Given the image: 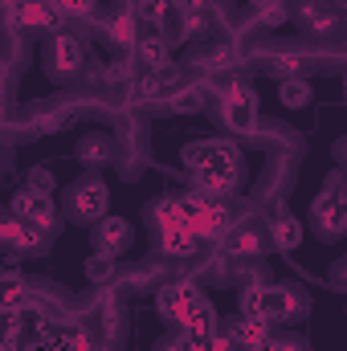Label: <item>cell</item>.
<instances>
[{"label": "cell", "mask_w": 347, "mask_h": 351, "mask_svg": "<svg viewBox=\"0 0 347 351\" xmlns=\"http://www.w3.org/2000/svg\"><path fill=\"white\" fill-rule=\"evenodd\" d=\"M82 160H90V164H102V160H110V147H106V139H86V143H82Z\"/></svg>", "instance_id": "28"}, {"label": "cell", "mask_w": 347, "mask_h": 351, "mask_svg": "<svg viewBox=\"0 0 347 351\" xmlns=\"http://www.w3.org/2000/svg\"><path fill=\"white\" fill-rule=\"evenodd\" d=\"M258 16L265 21V25H282V21H286V8H282V0H261Z\"/></svg>", "instance_id": "27"}, {"label": "cell", "mask_w": 347, "mask_h": 351, "mask_svg": "<svg viewBox=\"0 0 347 351\" xmlns=\"http://www.w3.org/2000/svg\"><path fill=\"white\" fill-rule=\"evenodd\" d=\"M12 213H16V221H25L33 229H49L53 225V200L45 192H33V188H21L12 196Z\"/></svg>", "instance_id": "6"}, {"label": "cell", "mask_w": 347, "mask_h": 351, "mask_svg": "<svg viewBox=\"0 0 347 351\" xmlns=\"http://www.w3.org/2000/svg\"><path fill=\"white\" fill-rule=\"evenodd\" d=\"M29 188H33V192H49V188H53L49 168H33V172H29Z\"/></svg>", "instance_id": "30"}, {"label": "cell", "mask_w": 347, "mask_h": 351, "mask_svg": "<svg viewBox=\"0 0 347 351\" xmlns=\"http://www.w3.org/2000/svg\"><path fill=\"white\" fill-rule=\"evenodd\" d=\"M298 70H302V58L298 53H282V58H270V74L274 78H298Z\"/></svg>", "instance_id": "20"}, {"label": "cell", "mask_w": 347, "mask_h": 351, "mask_svg": "<svg viewBox=\"0 0 347 351\" xmlns=\"http://www.w3.org/2000/svg\"><path fill=\"white\" fill-rule=\"evenodd\" d=\"M127 245H131V225H127L123 217H106V221L98 225V254L119 258Z\"/></svg>", "instance_id": "10"}, {"label": "cell", "mask_w": 347, "mask_h": 351, "mask_svg": "<svg viewBox=\"0 0 347 351\" xmlns=\"http://www.w3.org/2000/svg\"><path fill=\"white\" fill-rule=\"evenodd\" d=\"M21 298H25V282H21V274H0V311L21 306Z\"/></svg>", "instance_id": "17"}, {"label": "cell", "mask_w": 347, "mask_h": 351, "mask_svg": "<svg viewBox=\"0 0 347 351\" xmlns=\"http://www.w3.org/2000/svg\"><path fill=\"white\" fill-rule=\"evenodd\" d=\"M168 8H172V0H135V16H143L152 25H160L168 16Z\"/></svg>", "instance_id": "22"}, {"label": "cell", "mask_w": 347, "mask_h": 351, "mask_svg": "<svg viewBox=\"0 0 347 351\" xmlns=\"http://www.w3.org/2000/svg\"><path fill=\"white\" fill-rule=\"evenodd\" d=\"M160 250L168 258H192L200 250V237L188 225H168V229H160Z\"/></svg>", "instance_id": "11"}, {"label": "cell", "mask_w": 347, "mask_h": 351, "mask_svg": "<svg viewBox=\"0 0 347 351\" xmlns=\"http://www.w3.org/2000/svg\"><path fill=\"white\" fill-rule=\"evenodd\" d=\"M152 217H156L160 229H168V225H184V221H180V200H160V204L152 208Z\"/></svg>", "instance_id": "23"}, {"label": "cell", "mask_w": 347, "mask_h": 351, "mask_svg": "<svg viewBox=\"0 0 347 351\" xmlns=\"http://www.w3.org/2000/svg\"><path fill=\"white\" fill-rule=\"evenodd\" d=\"M156 306H160L164 319L184 323V319H192L200 306H208V298H204L192 282H172V286H164V290L156 294Z\"/></svg>", "instance_id": "2"}, {"label": "cell", "mask_w": 347, "mask_h": 351, "mask_svg": "<svg viewBox=\"0 0 347 351\" xmlns=\"http://www.w3.org/2000/svg\"><path fill=\"white\" fill-rule=\"evenodd\" d=\"M184 164L196 172V184L200 192H229L237 184V172H241V152L225 139H200L192 147H184Z\"/></svg>", "instance_id": "1"}, {"label": "cell", "mask_w": 347, "mask_h": 351, "mask_svg": "<svg viewBox=\"0 0 347 351\" xmlns=\"http://www.w3.org/2000/svg\"><path fill=\"white\" fill-rule=\"evenodd\" d=\"M160 351H196V348H192V343H188V339H184V335H180V339H172V343H168V348H160Z\"/></svg>", "instance_id": "32"}, {"label": "cell", "mask_w": 347, "mask_h": 351, "mask_svg": "<svg viewBox=\"0 0 347 351\" xmlns=\"http://www.w3.org/2000/svg\"><path fill=\"white\" fill-rule=\"evenodd\" d=\"M16 8V0H0V12H12Z\"/></svg>", "instance_id": "33"}, {"label": "cell", "mask_w": 347, "mask_h": 351, "mask_svg": "<svg viewBox=\"0 0 347 351\" xmlns=\"http://www.w3.org/2000/svg\"><path fill=\"white\" fill-rule=\"evenodd\" d=\"M86 274H90V282H106L110 274H115V258H106V254H94L86 262Z\"/></svg>", "instance_id": "26"}, {"label": "cell", "mask_w": 347, "mask_h": 351, "mask_svg": "<svg viewBox=\"0 0 347 351\" xmlns=\"http://www.w3.org/2000/svg\"><path fill=\"white\" fill-rule=\"evenodd\" d=\"M172 110H180V114H192V110H200L204 106V94L196 86H188V90H176L172 94V102H168Z\"/></svg>", "instance_id": "21"}, {"label": "cell", "mask_w": 347, "mask_h": 351, "mask_svg": "<svg viewBox=\"0 0 347 351\" xmlns=\"http://www.w3.org/2000/svg\"><path fill=\"white\" fill-rule=\"evenodd\" d=\"M82 62H86V49H82L78 37H58L53 41V49H49L53 74H74V70H82Z\"/></svg>", "instance_id": "9"}, {"label": "cell", "mask_w": 347, "mask_h": 351, "mask_svg": "<svg viewBox=\"0 0 347 351\" xmlns=\"http://www.w3.org/2000/svg\"><path fill=\"white\" fill-rule=\"evenodd\" d=\"M106 200H110V192H106L102 180H82V184L74 188V213H78L82 221H86V217H102Z\"/></svg>", "instance_id": "8"}, {"label": "cell", "mask_w": 347, "mask_h": 351, "mask_svg": "<svg viewBox=\"0 0 347 351\" xmlns=\"http://www.w3.org/2000/svg\"><path fill=\"white\" fill-rule=\"evenodd\" d=\"M127 74H131V70H127V62H119V66H106V78H110V82H123Z\"/></svg>", "instance_id": "31"}, {"label": "cell", "mask_w": 347, "mask_h": 351, "mask_svg": "<svg viewBox=\"0 0 347 351\" xmlns=\"http://www.w3.org/2000/svg\"><path fill=\"white\" fill-rule=\"evenodd\" d=\"M258 4H261V0H258Z\"/></svg>", "instance_id": "34"}, {"label": "cell", "mask_w": 347, "mask_h": 351, "mask_svg": "<svg viewBox=\"0 0 347 351\" xmlns=\"http://www.w3.org/2000/svg\"><path fill=\"white\" fill-rule=\"evenodd\" d=\"M229 250H233V254H258V250H261V237L254 233V229H241V233H233Z\"/></svg>", "instance_id": "25"}, {"label": "cell", "mask_w": 347, "mask_h": 351, "mask_svg": "<svg viewBox=\"0 0 347 351\" xmlns=\"http://www.w3.org/2000/svg\"><path fill=\"white\" fill-rule=\"evenodd\" d=\"M180 335H184L188 343H200V339L217 335V315H213V306H200L192 319H184V323H180Z\"/></svg>", "instance_id": "14"}, {"label": "cell", "mask_w": 347, "mask_h": 351, "mask_svg": "<svg viewBox=\"0 0 347 351\" xmlns=\"http://www.w3.org/2000/svg\"><path fill=\"white\" fill-rule=\"evenodd\" d=\"M315 225L327 233H344L347 229V200H344V184L339 176L327 184V192L315 196Z\"/></svg>", "instance_id": "3"}, {"label": "cell", "mask_w": 347, "mask_h": 351, "mask_svg": "<svg viewBox=\"0 0 347 351\" xmlns=\"http://www.w3.org/2000/svg\"><path fill=\"white\" fill-rule=\"evenodd\" d=\"M135 53H139V62H143L147 70L168 66V45H164V37H143V41H135Z\"/></svg>", "instance_id": "16"}, {"label": "cell", "mask_w": 347, "mask_h": 351, "mask_svg": "<svg viewBox=\"0 0 347 351\" xmlns=\"http://www.w3.org/2000/svg\"><path fill=\"white\" fill-rule=\"evenodd\" d=\"M110 37H115V45H135L139 37H135V16L131 12H119L115 21H110Z\"/></svg>", "instance_id": "19"}, {"label": "cell", "mask_w": 347, "mask_h": 351, "mask_svg": "<svg viewBox=\"0 0 347 351\" xmlns=\"http://www.w3.org/2000/svg\"><path fill=\"white\" fill-rule=\"evenodd\" d=\"M265 339H270V323H265V319H246V315H241V319L229 327V343H233V348L258 351Z\"/></svg>", "instance_id": "12"}, {"label": "cell", "mask_w": 347, "mask_h": 351, "mask_svg": "<svg viewBox=\"0 0 347 351\" xmlns=\"http://www.w3.org/2000/svg\"><path fill=\"white\" fill-rule=\"evenodd\" d=\"M258 315L265 323H282V319H294L298 315V294L294 290H282V286H261V306Z\"/></svg>", "instance_id": "7"}, {"label": "cell", "mask_w": 347, "mask_h": 351, "mask_svg": "<svg viewBox=\"0 0 347 351\" xmlns=\"http://www.w3.org/2000/svg\"><path fill=\"white\" fill-rule=\"evenodd\" d=\"M221 102H225V123L233 127V131H254L258 127V94L246 86H233L229 94H221Z\"/></svg>", "instance_id": "5"}, {"label": "cell", "mask_w": 347, "mask_h": 351, "mask_svg": "<svg viewBox=\"0 0 347 351\" xmlns=\"http://www.w3.org/2000/svg\"><path fill=\"white\" fill-rule=\"evenodd\" d=\"M270 237H274L278 250H298V245H302V221H294V217L282 213V217H274Z\"/></svg>", "instance_id": "15"}, {"label": "cell", "mask_w": 347, "mask_h": 351, "mask_svg": "<svg viewBox=\"0 0 347 351\" xmlns=\"http://www.w3.org/2000/svg\"><path fill=\"white\" fill-rule=\"evenodd\" d=\"M307 25H311V29H319V33H331V29L339 25V12H323V8H315V4H311V8H307Z\"/></svg>", "instance_id": "24"}, {"label": "cell", "mask_w": 347, "mask_h": 351, "mask_svg": "<svg viewBox=\"0 0 347 351\" xmlns=\"http://www.w3.org/2000/svg\"><path fill=\"white\" fill-rule=\"evenodd\" d=\"M188 229H192L200 241H204V237H221V233L229 229V217H225V208H221L217 200H208V204H204V208L188 221Z\"/></svg>", "instance_id": "13"}, {"label": "cell", "mask_w": 347, "mask_h": 351, "mask_svg": "<svg viewBox=\"0 0 347 351\" xmlns=\"http://www.w3.org/2000/svg\"><path fill=\"white\" fill-rule=\"evenodd\" d=\"M66 16H90L94 12V0H53Z\"/></svg>", "instance_id": "29"}, {"label": "cell", "mask_w": 347, "mask_h": 351, "mask_svg": "<svg viewBox=\"0 0 347 351\" xmlns=\"http://www.w3.org/2000/svg\"><path fill=\"white\" fill-rule=\"evenodd\" d=\"M66 12L53 0H16L12 8V29H62Z\"/></svg>", "instance_id": "4"}, {"label": "cell", "mask_w": 347, "mask_h": 351, "mask_svg": "<svg viewBox=\"0 0 347 351\" xmlns=\"http://www.w3.org/2000/svg\"><path fill=\"white\" fill-rule=\"evenodd\" d=\"M282 102L286 106H307L311 102V82L307 78H286L282 82Z\"/></svg>", "instance_id": "18"}]
</instances>
